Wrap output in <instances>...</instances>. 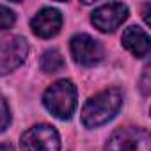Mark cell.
Segmentation results:
<instances>
[{
	"label": "cell",
	"instance_id": "8992f818",
	"mask_svg": "<svg viewBox=\"0 0 151 151\" xmlns=\"http://www.w3.org/2000/svg\"><path fill=\"white\" fill-rule=\"evenodd\" d=\"M69 48L75 62L82 66H96L105 57L103 45L89 34H75L69 41Z\"/></svg>",
	"mask_w": 151,
	"mask_h": 151
},
{
	"label": "cell",
	"instance_id": "6da1fadb",
	"mask_svg": "<svg viewBox=\"0 0 151 151\" xmlns=\"http://www.w3.org/2000/svg\"><path fill=\"white\" fill-rule=\"evenodd\" d=\"M123 105V93L117 87L105 89L91 96L82 107V124L86 128H100L116 117Z\"/></svg>",
	"mask_w": 151,
	"mask_h": 151
},
{
	"label": "cell",
	"instance_id": "ba28073f",
	"mask_svg": "<svg viewBox=\"0 0 151 151\" xmlns=\"http://www.w3.org/2000/svg\"><path fill=\"white\" fill-rule=\"evenodd\" d=\"M62 27V14L55 7H43L32 20H30V29L37 37L50 39L59 34Z\"/></svg>",
	"mask_w": 151,
	"mask_h": 151
},
{
	"label": "cell",
	"instance_id": "5b68a950",
	"mask_svg": "<svg viewBox=\"0 0 151 151\" xmlns=\"http://www.w3.org/2000/svg\"><path fill=\"white\" fill-rule=\"evenodd\" d=\"M22 151H60V137L50 124H36L22 135Z\"/></svg>",
	"mask_w": 151,
	"mask_h": 151
},
{
	"label": "cell",
	"instance_id": "7a4b0ae2",
	"mask_svg": "<svg viewBox=\"0 0 151 151\" xmlns=\"http://www.w3.org/2000/svg\"><path fill=\"white\" fill-rule=\"evenodd\" d=\"M43 105L46 110L57 119H71L77 109V87L71 80H57L53 82L43 94Z\"/></svg>",
	"mask_w": 151,
	"mask_h": 151
},
{
	"label": "cell",
	"instance_id": "277c9868",
	"mask_svg": "<svg viewBox=\"0 0 151 151\" xmlns=\"http://www.w3.org/2000/svg\"><path fill=\"white\" fill-rule=\"evenodd\" d=\"M29 55V45L22 36L0 37V77L18 69Z\"/></svg>",
	"mask_w": 151,
	"mask_h": 151
},
{
	"label": "cell",
	"instance_id": "9c48e42d",
	"mask_svg": "<svg viewBox=\"0 0 151 151\" xmlns=\"http://www.w3.org/2000/svg\"><path fill=\"white\" fill-rule=\"evenodd\" d=\"M121 43L123 46L137 59H142L149 53V48H151V41H149V36L140 29V27H128L124 29L123 32V37H121Z\"/></svg>",
	"mask_w": 151,
	"mask_h": 151
},
{
	"label": "cell",
	"instance_id": "52a82bcc",
	"mask_svg": "<svg viewBox=\"0 0 151 151\" xmlns=\"http://www.w3.org/2000/svg\"><path fill=\"white\" fill-rule=\"evenodd\" d=\"M128 18V7L119 2H110L96 7L91 14V23L100 32H114Z\"/></svg>",
	"mask_w": 151,
	"mask_h": 151
},
{
	"label": "cell",
	"instance_id": "8fae6325",
	"mask_svg": "<svg viewBox=\"0 0 151 151\" xmlns=\"http://www.w3.org/2000/svg\"><path fill=\"white\" fill-rule=\"evenodd\" d=\"M16 22V14L13 9H9L7 6H0V30L11 29Z\"/></svg>",
	"mask_w": 151,
	"mask_h": 151
},
{
	"label": "cell",
	"instance_id": "30bf717a",
	"mask_svg": "<svg viewBox=\"0 0 151 151\" xmlns=\"http://www.w3.org/2000/svg\"><path fill=\"white\" fill-rule=\"evenodd\" d=\"M41 69L45 73H57L64 68V59L60 55L59 50H46L41 55V62H39Z\"/></svg>",
	"mask_w": 151,
	"mask_h": 151
},
{
	"label": "cell",
	"instance_id": "4fadbf2b",
	"mask_svg": "<svg viewBox=\"0 0 151 151\" xmlns=\"http://www.w3.org/2000/svg\"><path fill=\"white\" fill-rule=\"evenodd\" d=\"M0 151H14L11 142H0Z\"/></svg>",
	"mask_w": 151,
	"mask_h": 151
},
{
	"label": "cell",
	"instance_id": "7c38bea8",
	"mask_svg": "<svg viewBox=\"0 0 151 151\" xmlns=\"http://www.w3.org/2000/svg\"><path fill=\"white\" fill-rule=\"evenodd\" d=\"M9 123H11V110H9L6 98L0 94V133L9 126Z\"/></svg>",
	"mask_w": 151,
	"mask_h": 151
},
{
	"label": "cell",
	"instance_id": "3957f363",
	"mask_svg": "<svg viewBox=\"0 0 151 151\" xmlns=\"http://www.w3.org/2000/svg\"><path fill=\"white\" fill-rule=\"evenodd\" d=\"M103 151H151L149 132L139 126L119 128L109 137Z\"/></svg>",
	"mask_w": 151,
	"mask_h": 151
}]
</instances>
